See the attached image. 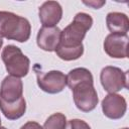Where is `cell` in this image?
Returning a JSON list of instances; mask_svg holds the SVG:
<instances>
[{"mask_svg":"<svg viewBox=\"0 0 129 129\" xmlns=\"http://www.w3.org/2000/svg\"><path fill=\"white\" fill-rule=\"evenodd\" d=\"M31 25L29 21L15 13L0 11V36L7 39L25 42L29 39Z\"/></svg>","mask_w":129,"mask_h":129,"instance_id":"6da1fadb","label":"cell"},{"mask_svg":"<svg viewBox=\"0 0 129 129\" xmlns=\"http://www.w3.org/2000/svg\"><path fill=\"white\" fill-rule=\"evenodd\" d=\"M93 25V18L84 12H79L74 17V20L61 31L59 46L77 48L84 46L82 41L86 36L87 31ZM57 45V46H58Z\"/></svg>","mask_w":129,"mask_h":129,"instance_id":"7a4b0ae2","label":"cell"},{"mask_svg":"<svg viewBox=\"0 0 129 129\" xmlns=\"http://www.w3.org/2000/svg\"><path fill=\"white\" fill-rule=\"evenodd\" d=\"M2 60L5 64L6 71L10 76L16 78L25 77L29 71V58L23 54L21 49L13 44H9L4 47L1 53Z\"/></svg>","mask_w":129,"mask_h":129,"instance_id":"3957f363","label":"cell"},{"mask_svg":"<svg viewBox=\"0 0 129 129\" xmlns=\"http://www.w3.org/2000/svg\"><path fill=\"white\" fill-rule=\"evenodd\" d=\"M76 107L83 112H90L96 108L99 99L94 88V80L83 81L71 88Z\"/></svg>","mask_w":129,"mask_h":129,"instance_id":"277c9868","label":"cell"},{"mask_svg":"<svg viewBox=\"0 0 129 129\" xmlns=\"http://www.w3.org/2000/svg\"><path fill=\"white\" fill-rule=\"evenodd\" d=\"M101 84L109 94L117 93L122 89H127V73L117 67L108 66L102 69L100 74Z\"/></svg>","mask_w":129,"mask_h":129,"instance_id":"5b68a950","label":"cell"},{"mask_svg":"<svg viewBox=\"0 0 129 129\" xmlns=\"http://www.w3.org/2000/svg\"><path fill=\"white\" fill-rule=\"evenodd\" d=\"M38 87L48 94H57L67 86V76L60 71H36Z\"/></svg>","mask_w":129,"mask_h":129,"instance_id":"8992f818","label":"cell"},{"mask_svg":"<svg viewBox=\"0 0 129 129\" xmlns=\"http://www.w3.org/2000/svg\"><path fill=\"white\" fill-rule=\"evenodd\" d=\"M127 34L110 33L104 40L105 52L113 58H126L128 56Z\"/></svg>","mask_w":129,"mask_h":129,"instance_id":"52a82bcc","label":"cell"},{"mask_svg":"<svg viewBox=\"0 0 129 129\" xmlns=\"http://www.w3.org/2000/svg\"><path fill=\"white\" fill-rule=\"evenodd\" d=\"M127 103L124 97L116 93L108 94L102 101V110L106 117L117 120L124 116Z\"/></svg>","mask_w":129,"mask_h":129,"instance_id":"ba28073f","label":"cell"},{"mask_svg":"<svg viewBox=\"0 0 129 129\" xmlns=\"http://www.w3.org/2000/svg\"><path fill=\"white\" fill-rule=\"evenodd\" d=\"M61 30L57 26H42L37 33V45L45 51H54L60 41Z\"/></svg>","mask_w":129,"mask_h":129,"instance_id":"9c48e42d","label":"cell"},{"mask_svg":"<svg viewBox=\"0 0 129 129\" xmlns=\"http://www.w3.org/2000/svg\"><path fill=\"white\" fill-rule=\"evenodd\" d=\"M23 94V84L20 78L7 76L1 83L0 98L5 102H15L19 100Z\"/></svg>","mask_w":129,"mask_h":129,"instance_id":"30bf717a","label":"cell"},{"mask_svg":"<svg viewBox=\"0 0 129 129\" xmlns=\"http://www.w3.org/2000/svg\"><path fill=\"white\" fill-rule=\"evenodd\" d=\"M42 26H55L62 16V8L56 1H46L38 9Z\"/></svg>","mask_w":129,"mask_h":129,"instance_id":"8fae6325","label":"cell"},{"mask_svg":"<svg viewBox=\"0 0 129 129\" xmlns=\"http://www.w3.org/2000/svg\"><path fill=\"white\" fill-rule=\"evenodd\" d=\"M0 110L9 120H16L22 117L26 111V102L23 97L15 102H5L0 98Z\"/></svg>","mask_w":129,"mask_h":129,"instance_id":"7c38bea8","label":"cell"},{"mask_svg":"<svg viewBox=\"0 0 129 129\" xmlns=\"http://www.w3.org/2000/svg\"><path fill=\"white\" fill-rule=\"evenodd\" d=\"M106 23L111 33L127 34L129 30V20L126 14L121 12H110L107 14Z\"/></svg>","mask_w":129,"mask_h":129,"instance_id":"4fadbf2b","label":"cell"},{"mask_svg":"<svg viewBox=\"0 0 129 129\" xmlns=\"http://www.w3.org/2000/svg\"><path fill=\"white\" fill-rule=\"evenodd\" d=\"M54 51L56 52L57 56L63 60H75V59L80 58L83 55L84 46L72 48V47H62L58 45Z\"/></svg>","mask_w":129,"mask_h":129,"instance_id":"5bb4252c","label":"cell"},{"mask_svg":"<svg viewBox=\"0 0 129 129\" xmlns=\"http://www.w3.org/2000/svg\"><path fill=\"white\" fill-rule=\"evenodd\" d=\"M66 124V116L61 113H54L45 120L42 129H64Z\"/></svg>","mask_w":129,"mask_h":129,"instance_id":"9a60e30c","label":"cell"},{"mask_svg":"<svg viewBox=\"0 0 129 129\" xmlns=\"http://www.w3.org/2000/svg\"><path fill=\"white\" fill-rule=\"evenodd\" d=\"M64 129H91L90 125L81 119H72L67 122Z\"/></svg>","mask_w":129,"mask_h":129,"instance_id":"2e32d148","label":"cell"},{"mask_svg":"<svg viewBox=\"0 0 129 129\" xmlns=\"http://www.w3.org/2000/svg\"><path fill=\"white\" fill-rule=\"evenodd\" d=\"M20 129H42V126L40 124H38L37 122L29 121V122L25 123Z\"/></svg>","mask_w":129,"mask_h":129,"instance_id":"e0dca14e","label":"cell"},{"mask_svg":"<svg viewBox=\"0 0 129 129\" xmlns=\"http://www.w3.org/2000/svg\"><path fill=\"white\" fill-rule=\"evenodd\" d=\"M106 3V1H89V2H87V1H84V4H86V5H89V6H92L93 8H95V9H99L100 7H102L104 4Z\"/></svg>","mask_w":129,"mask_h":129,"instance_id":"ac0fdd59","label":"cell"},{"mask_svg":"<svg viewBox=\"0 0 129 129\" xmlns=\"http://www.w3.org/2000/svg\"><path fill=\"white\" fill-rule=\"evenodd\" d=\"M2 45H3V39H2V37L0 36V48L2 47Z\"/></svg>","mask_w":129,"mask_h":129,"instance_id":"d6986e66","label":"cell"},{"mask_svg":"<svg viewBox=\"0 0 129 129\" xmlns=\"http://www.w3.org/2000/svg\"><path fill=\"white\" fill-rule=\"evenodd\" d=\"M0 129H6V128H5V127H1V126H0Z\"/></svg>","mask_w":129,"mask_h":129,"instance_id":"ffe728a7","label":"cell"},{"mask_svg":"<svg viewBox=\"0 0 129 129\" xmlns=\"http://www.w3.org/2000/svg\"><path fill=\"white\" fill-rule=\"evenodd\" d=\"M122 129H128V128H127V127H125V128H122Z\"/></svg>","mask_w":129,"mask_h":129,"instance_id":"44dd1931","label":"cell"},{"mask_svg":"<svg viewBox=\"0 0 129 129\" xmlns=\"http://www.w3.org/2000/svg\"><path fill=\"white\" fill-rule=\"evenodd\" d=\"M0 126H1V118H0Z\"/></svg>","mask_w":129,"mask_h":129,"instance_id":"7402d4cb","label":"cell"}]
</instances>
